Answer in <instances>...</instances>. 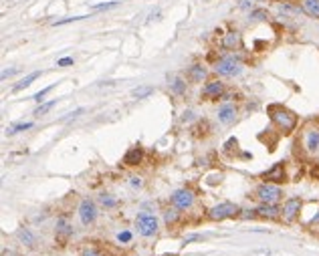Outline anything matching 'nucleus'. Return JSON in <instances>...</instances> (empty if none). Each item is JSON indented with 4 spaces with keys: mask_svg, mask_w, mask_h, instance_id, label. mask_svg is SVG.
Returning <instances> with one entry per match:
<instances>
[{
    "mask_svg": "<svg viewBox=\"0 0 319 256\" xmlns=\"http://www.w3.org/2000/svg\"><path fill=\"white\" fill-rule=\"evenodd\" d=\"M53 87H55V85H51V87H45L43 91H38V93H34V95H32V99H34L36 103H43V101H45V97H47V95H49V93L53 91Z\"/></svg>",
    "mask_w": 319,
    "mask_h": 256,
    "instance_id": "obj_29",
    "label": "nucleus"
},
{
    "mask_svg": "<svg viewBox=\"0 0 319 256\" xmlns=\"http://www.w3.org/2000/svg\"><path fill=\"white\" fill-rule=\"evenodd\" d=\"M309 224H311V226H317V224H319V212L315 214V216H313V218H311V222H309Z\"/></svg>",
    "mask_w": 319,
    "mask_h": 256,
    "instance_id": "obj_40",
    "label": "nucleus"
},
{
    "mask_svg": "<svg viewBox=\"0 0 319 256\" xmlns=\"http://www.w3.org/2000/svg\"><path fill=\"white\" fill-rule=\"evenodd\" d=\"M206 75H208V71H206V67H202V65H192V67L188 69V73H186V77H188L192 83H202V81L206 79Z\"/></svg>",
    "mask_w": 319,
    "mask_h": 256,
    "instance_id": "obj_15",
    "label": "nucleus"
},
{
    "mask_svg": "<svg viewBox=\"0 0 319 256\" xmlns=\"http://www.w3.org/2000/svg\"><path fill=\"white\" fill-rule=\"evenodd\" d=\"M55 105H57V101H55V99H53V101H47V103H43V105H38V107L34 109V115H45V113H49Z\"/></svg>",
    "mask_w": 319,
    "mask_h": 256,
    "instance_id": "obj_25",
    "label": "nucleus"
},
{
    "mask_svg": "<svg viewBox=\"0 0 319 256\" xmlns=\"http://www.w3.org/2000/svg\"><path fill=\"white\" fill-rule=\"evenodd\" d=\"M170 87H172V91H174L176 95H184V93H186V81L180 79V77H176V79L170 83Z\"/></svg>",
    "mask_w": 319,
    "mask_h": 256,
    "instance_id": "obj_23",
    "label": "nucleus"
},
{
    "mask_svg": "<svg viewBox=\"0 0 319 256\" xmlns=\"http://www.w3.org/2000/svg\"><path fill=\"white\" fill-rule=\"evenodd\" d=\"M224 95V85L216 79V81H208L204 87H202V97L212 101V99H220Z\"/></svg>",
    "mask_w": 319,
    "mask_h": 256,
    "instance_id": "obj_10",
    "label": "nucleus"
},
{
    "mask_svg": "<svg viewBox=\"0 0 319 256\" xmlns=\"http://www.w3.org/2000/svg\"><path fill=\"white\" fill-rule=\"evenodd\" d=\"M299 210H301V198H289V200L283 204V208H281V216H283V220H285L287 224H291V222L297 220Z\"/></svg>",
    "mask_w": 319,
    "mask_h": 256,
    "instance_id": "obj_9",
    "label": "nucleus"
},
{
    "mask_svg": "<svg viewBox=\"0 0 319 256\" xmlns=\"http://www.w3.org/2000/svg\"><path fill=\"white\" fill-rule=\"evenodd\" d=\"M152 93H154L152 87H140V89L134 91V97H136V99H146V97H150Z\"/></svg>",
    "mask_w": 319,
    "mask_h": 256,
    "instance_id": "obj_27",
    "label": "nucleus"
},
{
    "mask_svg": "<svg viewBox=\"0 0 319 256\" xmlns=\"http://www.w3.org/2000/svg\"><path fill=\"white\" fill-rule=\"evenodd\" d=\"M16 238H18L24 246H32V244H34V234H32L28 228H20V230L16 232Z\"/></svg>",
    "mask_w": 319,
    "mask_h": 256,
    "instance_id": "obj_20",
    "label": "nucleus"
},
{
    "mask_svg": "<svg viewBox=\"0 0 319 256\" xmlns=\"http://www.w3.org/2000/svg\"><path fill=\"white\" fill-rule=\"evenodd\" d=\"M172 206H176L178 210H190L194 206V194L190 190H176L172 194Z\"/></svg>",
    "mask_w": 319,
    "mask_h": 256,
    "instance_id": "obj_8",
    "label": "nucleus"
},
{
    "mask_svg": "<svg viewBox=\"0 0 319 256\" xmlns=\"http://www.w3.org/2000/svg\"><path fill=\"white\" fill-rule=\"evenodd\" d=\"M30 127H32V123H30V121L14 123V125H10V127L6 129V135H14V133H18V131H26V129H30Z\"/></svg>",
    "mask_w": 319,
    "mask_h": 256,
    "instance_id": "obj_22",
    "label": "nucleus"
},
{
    "mask_svg": "<svg viewBox=\"0 0 319 256\" xmlns=\"http://www.w3.org/2000/svg\"><path fill=\"white\" fill-rule=\"evenodd\" d=\"M192 119V111H184V117H182V121H190Z\"/></svg>",
    "mask_w": 319,
    "mask_h": 256,
    "instance_id": "obj_39",
    "label": "nucleus"
},
{
    "mask_svg": "<svg viewBox=\"0 0 319 256\" xmlns=\"http://www.w3.org/2000/svg\"><path fill=\"white\" fill-rule=\"evenodd\" d=\"M128 184H130V186H132V188H142V186H144V180H142V178H140V176H132V178H130V182H128Z\"/></svg>",
    "mask_w": 319,
    "mask_h": 256,
    "instance_id": "obj_32",
    "label": "nucleus"
},
{
    "mask_svg": "<svg viewBox=\"0 0 319 256\" xmlns=\"http://www.w3.org/2000/svg\"><path fill=\"white\" fill-rule=\"evenodd\" d=\"M73 234V226L69 224V220L65 218V216H61L59 220H57V236H61V238H69Z\"/></svg>",
    "mask_w": 319,
    "mask_h": 256,
    "instance_id": "obj_19",
    "label": "nucleus"
},
{
    "mask_svg": "<svg viewBox=\"0 0 319 256\" xmlns=\"http://www.w3.org/2000/svg\"><path fill=\"white\" fill-rule=\"evenodd\" d=\"M263 178L269 180V182H283L285 180V166L283 164H275L269 172L263 174Z\"/></svg>",
    "mask_w": 319,
    "mask_h": 256,
    "instance_id": "obj_16",
    "label": "nucleus"
},
{
    "mask_svg": "<svg viewBox=\"0 0 319 256\" xmlns=\"http://www.w3.org/2000/svg\"><path fill=\"white\" fill-rule=\"evenodd\" d=\"M257 216H261V218H269V220H277L279 216H281V208L277 206V204H259L257 206Z\"/></svg>",
    "mask_w": 319,
    "mask_h": 256,
    "instance_id": "obj_12",
    "label": "nucleus"
},
{
    "mask_svg": "<svg viewBox=\"0 0 319 256\" xmlns=\"http://www.w3.org/2000/svg\"><path fill=\"white\" fill-rule=\"evenodd\" d=\"M238 212H241V210H238L236 204H232V202H222V204L214 206V208L208 212V218L214 220V222H220V220H226V218L236 216Z\"/></svg>",
    "mask_w": 319,
    "mask_h": 256,
    "instance_id": "obj_6",
    "label": "nucleus"
},
{
    "mask_svg": "<svg viewBox=\"0 0 319 256\" xmlns=\"http://www.w3.org/2000/svg\"><path fill=\"white\" fill-rule=\"evenodd\" d=\"M83 18H87V16H73V18H65V20H59V22H55L57 26H61V24H67V22H75V20H83Z\"/></svg>",
    "mask_w": 319,
    "mask_h": 256,
    "instance_id": "obj_35",
    "label": "nucleus"
},
{
    "mask_svg": "<svg viewBox=\"0 0 319 256\" xmlns=\"http://www.w3.org/2000/svg\"><path fill=\"white\" fill-rule=\"evenodd\" d=\"M269 115H271V121L277 125V129L281 133L289 135V133L295 131V127H297V115L291 109H287L283 105H271L269 107Z\"/></svg>",
    "mask_w": 319,
    "mask_h": 256,
    "instance_id": "obj_1",
    "label": "nucleus"
},
{
    "mask_svg": "<svg viewBox=\"0 0 319 256\" xmlns=\"http://www.w3.org/2000/svg\"><path fill=\"white\" fill-rule=\"evenodd\" d=\"M142 158H144L142 147H130V149L126 151V156H124V164L130 166V168H134V166H138V164L142 162Z\"/></svg>",
    "mask_w": 319,
    "mask_h": 256,
    "instance_id": "obj_14",
    "label": "nucleus"
},
{
    "mask_svg": "<svg viewBox=\"0 0 319 256\" xmlns=\"http://www.w3.org/2000/svg\"><path fill=\"white\" fill-rule=\"evenodd\" d=\"M81 256H103L101 254V250H97V248H85Z\"/></svg>",
    "mask_w": 319,
    "mask_h": 256,
    "instance_id": "obj_34",
    "label": "nucleus"
},
{
    "mask_svg": "<svg viewBox=\"0 0 319 256\" xmlns=\"http://www.w3.org/2000/svg\"><path fill=\"white\" fill-rule=\"evenodd\" d=\"M279 12H283V14H289V16L303 14L301 6H295V4H289V2H283V4H279Z\"/></svg>",
    "mask_w": 319,
    "mask_h": 256,
    "instance_id": "obj_21",
    "label": "nucleus"
},
{
    "mask_svg": "<svg viewBox=\"0 0 319 256\" xmlns=\"http://www.w3.org/2000/svg\"><path fill=\"white\" fill-rule=\"evenodd\" d=\"M236 115H238V111H236V107H234L232 103H224V105H220V109H218V121H220L222 125H230V123L236 119Z\"/></svg>",
    "mask_w": 319,
    "mask_h": 256,
    "instance_id": "obj_11",
    "label": "nucleus"
},
{
    "mask_svg": "<svg viewBox=\"0 0 319 256\" xmlns=\"http://www.w3.org/2000/svg\"><path fill=\"white\" fill-rule=\"evenodd\" d=\"M249 18H251V20H265V18H269V14H267V10L257 8V10H251Z\"/></svg>",
    "mask_w": 319,
    "mask_h": 256,
    "instance_id": "obj_28",
    "label": "nucleus"
},
{
    "mask_svg": "<svg viewBox=\"0 0 319 256\" xmlns=\"http://www.w3.org/2000/svg\"><path fill=\"white\" fill-rule=\"evenodd\" d=\"M178 216H180V212H178L176 206H174V208H168V210L164 212V220H166V224H174V222L178 220Z\"/></svg>",
    "mask_w": 319,
    "mask_h": 256,
    "instance_id": "obj_24",
    "label": "nucleus"
},
{
    "mask_svg": "<svg viewBox=\"0 0 319 256\" xmlns=\"http://www.w3.org/2000/svg\"><path fill=\"white\" fill-rule=\"evenodd\" d=\"M79 218H81L83 226H91L97 220V206H95L93 200H89V198L81 200V204H79Z\"/></svg>",
    "mask_w": 319,
    "mask_h": 256,
    "instance_id": "obj_7",
    "label": "nucleus"
},
{
    "mask_svg": "<svg viewBox=\"0 0 319 256\" xmlns=\"http://www.w3.org/2000/svg\"><path fill=\"white\" fill-rule=\"evenodd\" d=\"M241 44H243V38H241V32H236V30L226 32L222 38V48H226V50H236V48H241Z\"/></svg>",
    "mask_w": 319,
    "mask_h": 256,
    "instance_id": "obj_13",
    "label": "nucleus"
},
{
    "mask_svg": "<svg viewBox=\"0 0 319 256\" xmlns=\"http://www.w3.org/2000/svg\"><path fill=\"white\" fill-rule=\"evenodd\" d=\"M301 149L309 158H319V127L307 125L301 131Z\"/></svg>",
    "mask_w": 319,
    "mask_h": 256,
    "instance_id": "obj_2",
    "label": "nucleus"
},
{
    "mask_svg": "<svg viewBox=\"0 0 319 256\" xmlns=\"http://www.w3.org/2000/svg\"><path fill=\"white\" fill-rule=\"evenodd\" d=\"M2 256H18V252L12 250V248H4V250H2Z\"/></svg>",
    "mask_w": 319,
    "mask_h": 256,
    "instance_id": "obj_37",
    "label": "nucleus"
},
{
    "mask_svg": "<svg viewBox=\"0 0 319 256\" xmlns=\"http://www.w3.org/2000/svg\"><path fill=\"white\" fill-rule=\"evenodd\" d=\"M99 202H101V206H105V208H115V206H117V200L111 198L109 194H101V196H99Z\"/></svg>",
    "mask_w": 319,
    "mask_h": 256,
    "instance_id": "obj_26",
    "label": "nucleus"
},
{
    "mask_svg": "<svg viewBox=\"0 0 319 256\" xmlns=\"http://www.w3.org/2000/svg\"><path fill=\"white\" fill-rule=\"evenodd\" d=\"M214 71H216L218 75H222V77H236V75H241V71H243V63H241L238 57L226 55V57L218 59V63L214 65Z\"/></svg>",
    "mask_w": 319,
    "mask_h": 256,
    "instance_id": "obj_3",
    "label": "nucleus"
},
{
    "mask_svg": "<svg viewBox=\"0 0 319 256\" xmlns=\"http://www.w3.org/2000/svg\"><path fill=\"white\" fill-rule=\"evenodd\" d=\"M16 73V69H8V71H2V81H6L8 77H12Z\"/></svg>",
    "mask_w": 319,
    "mask_h": 256,
    "instance_id": "obj_36",
    "label": "nucleus"
},
{
    "mask_svg": "<svg viewBox=\"0 0 319 256\" xmlns=\"http://www.w3.org/2000/svg\"><path fill=\"white\" fill-rule=\"evenodd\" d=\"M299 6L303 10V14L319 20V0H299Z\"/></svg>",
    "mask_w": 319,
    "mask_h": 256,
    "instance_id": "obj_17",
    "label": "nucleus"
},
{
    "mask_svg": "<svg viewBox=\"0 0 319 256\" xmlns=\"http://www.w3.org/2000/svg\"><path fill=\"white\" fill-rule=\"evenodd\" d=\"M69 65H73V57H63L57 61V67H69Z\"/></svg>",
    "mask_w": 319,
    "mask_h": 256,
    "instance_id": "obj_33",
    "label": "nucleus"
},
{
    "mask_svg": "<svg viewBox=\"0 0 319 256\" xmlns=\"http://www.w3.org/2000/svg\"><path fill=\"white\" fill-rule=\"evenodd\" d=\"M117 242H122V244H128V242H132V232H130V230H124V232H119V234H117Z\"/></svg>",
    "mask_w": 319,
    "mask_h": 256,
    "instance_id": "obj_30",
    "label": "nucleus"
},
{
    "mask_svg": "<svg viewBox=\"0 0 319 256\" xmlns=\"http://www.w3.org/2000/svg\"><path fill=\"white\" fill-rule=\"evenodd\" d=\"M119 6V2H105V4H95L93 10H109V8H115Z\"/></svg>",
    "mask_w": 319,
    "mask_h": 256,
    "instance_id": "obj_31",
    "label": "nucleus"
},
{
    "mask_svg": "<svg viewBox=\"0 0 319 256\" xmlns=\"http://www.w3.org/2000/svg\"><path fill=\"white\" fill-rule=\"evenodd\" d=\"M136 228H138V232H140L144 238H152V236L158 232V218L152 216V214L142 212V214H138V218H136Z\"/></svg>",
    "mask_w": 319,
    "mask_h": 256,
    "instance_id": "obj_4",
    "label": "nucleus"
},
{
    "mask_svg": "<svg viewBox=\"0 0 319 256\" xmlns=\"http://www.w3.org/2000/svg\"><path fill=\"white\" fill-rule=\"evenodd\" d=\"M41 75H43L41 71H32V73H28V75H26V77H24L22 81H18V83H16V85L12 87V91H14V93H18V91H22V89L30 87V85H32V81H36V79H38Z\"/></svg>",
    "mask_w": 319,
    "mask_h": 256,
    "instance_id": "obj_18",
    "label": "nucleus"
},
{
    "mask_svg": "<svg viewBox=\"0 0 319 256\" xmlns=\"http://www.w3.org/2000/svg\"><path fill=\"white\" fill-rule=\"evenodd\" d=\"M253 4H251V0H241L238 2V8H251Z\"/></svg>",
    "mask_w": 319,
    "mask_h": 256,
    "instance_id": "obj_38",
    "label": "nucleus"
},
{
    "mask_svg": "<svg viewBox=\"0 0 319 256\" xmlns=\"http://www.w3.org/2000/svg\"><path fill=\"white\" fill-rule=\"evenodd\" d=\"M257 198H259L263 204H277V202L283 198V190H281L279 186H275V184L265 182V184H261V186L257 188Z\"/></svg>",
    "mask_w": 319,
    "mask_h": 256,
    "instance_id": "obj_5",
    "label": "nucleus"
}]
</instances>
